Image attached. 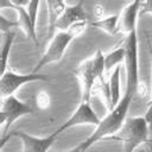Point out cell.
Here are the masks:
<instances>
[{"instance_id":"6da1fadb","label":"cell","mask_w":152,"mask_h":152,"mask_svg":"<svg viewBox=\"0 0 152 152\" xmlns=\"http://www.w3.org/2000/svg\"><path fill=\"white\" fill-rule=\"evenodd\" d=\"M132 100L133 97L127 94H124L121 96L119 103L113 109H110L109 113L103 119H101L100 124L95 127L94 132L86 140H83L84 145L88 148H90L95 142L114 135L121 128V126L126 120Z\"/></svg>"},{"instance_id":"7a4b0ae2","label":"cell","mask_w":152,"mask_h":152,"mask_svg":"<svg viewBox=\"0 0 152 152\" xmlns=\"http://www.w3.org/2000/svg\"><path fill=\"white\" fill-rule=\"evenodd\" d=\"M87 25H88V23L84 21V23L74 25L68 31H57L53 34V37L51 38L50 43L48 44L44 53L37 62L36 66L32 69V72L38 74V70H40L43 66L51 64V63L59 62L63 58L64 52L68 49V46L70 45V43L86 31Z\"/></svg>"},{"instance_id":"3957f363","label":"cell","mask_w":152,"mask_h":152,"mask_svg":"<svg viewBox=\"0 0 152 152\" xmlns=\"http://www.w3.org/2000/svg\"><path fill=\"white\" fill-rule=\"evenodd\" d=\"M74 72L81 83V101L90 102L96 81L104 75V55L97 50L93 56L81 62Z\"/></svg>"},{"instance_id":"277c9868","label":"cell","mask_w":152,"mask_h":152,"mask_svg":"<svg viewBox=\"0 0 152 152\" xmlns=\"http://www.w3.org/2000/svg\"><path fill=\"white\" fill-rule=\"evenodd\" d=\"M150 127L145 116H133L125 120L121 128L107 140L122 142L125 152H134L140 145L148 141Z\"/></svg>"},{"instance_id":"5b68a950","label":"cell","mask_w":152,"mask_h":152,"mask_svg":"<svg viewBox=\"0 0 152 152\" xmlns=\"http://www.w3.org/2000/svg\"><path fill=\"white\" fill-rule=\"evenodd\" d=\"M125 49V70H126V89L125 94L134 96L139 89V58H138V37L137 31L126 36Z\"/></svg>"},{"instance_id":"8992f818","label":"cell","mask_w":152,"mask_h":152,"mask_svg":"<svg viewBox=\"0 0 152 152\" xmlns=\"http://www.w3.org/2000/svg\"><path fill=\"white\" fill-rule=\"evenodd\" d=\"M33 108L30 103L24 102L19 100L15 95H11L8 97L2 99V104L0 109V116H1V125L4 126L2 129V137L8 134L10 127L20 118L33 114Z\"/></svg>"},{"instance_id":"52a82bcc","label":"cell","mask_w":152,"mask_h":152,"mask_svg":"<svg viewBox=\"0 0 152 152\" xmlns=\"http://www.w3.org/2000/svg\"><path fill=\"white\" fill-rule=\"evenodd\" d=\"M58 134L59 133L57 131H55L53 133L49 134L48 137H36V135L28 134L24 131L15 129L1 138V148L4 147V145L6 144V141L10 138L17 137L20 139V141L23 144L21 152H48L50 150V147L53 145V142L56 141Z\"/></svg>"},{"instance_id":"ba28073f","label":"cell","mask_w":152,"mask_h":152,"mask_svg":"<svg viewBox=\"0 0 152 152\" xmlns=\"http://www.w3.org/2000/svg\"><path fill=\"white\" fill-rule=\"evenodd\" d=\"M49 78L45 75L40 74H18L10 69H7L5 72L1 74L0 78V94L1 97H8L11 95H14V93L23 87L26 83L34 82V81H48Z\"/></svg>"},{"instance_id":"9c48e42d","label":"cell","mask_w":152,"mask_h":152,"mask_svg":"<svg viewBox=\"0 0 152 152\" xmlns=\"http://www.w3.org/2000/svg\"><path fill=\"white\" fill-rule=\"evenodd\" d=\"M100 121H101V119L96 115L90 102L81 101L80 104L77 106V108L66 119V121L64 124H62L56 131L58 133H62L65 129H69L71 127L80 126V125H93L96 127L100 124Z\"/></svg>"},{"instance_id":"30bf717a","label":"cell","mask_w":152,"mask_h":152,"mask_svg":"<svg viewBox=\"0 0 152 152\" xmlns=\"http://www.w3.org/2000/svg\"><path fill=\"white\" fill-rule=\"evenodd\" d=\"M140 1L128 2L118 14V33H124L128 36L129 33L137 31V21L139 17Z\"/></svg>"},{"instance_id":"8fae6325","label":"cell","mask_w":152,"mask_h":152,"mask_svg":"<svg viewBox=\"0 0 152 152\" xmlns=\"http://www.w3.org/2000/svg\"><path fill=\"white\" fill-rule=\"evenodd\" d=\"M87 21V14L82 6V2L75 5H66L62 15L56 23L55 30L57 31H68L76 24Z\"/></svg>"},{"instance_id":"7c38bea8","label":"cell","mask_w":152,"mask_h":152,"mask_svg":"<svg viewBox=\"0 0 152 152\" xmlns=\"http://www.w3.org/2000/svg\"><path fill=\"white\" fill-rule=\"evenodd\" d=\"M1 7L4 6H7V7H11L13 10H15L17 14H18V24H19V27L24 31V33L26 34V37L31 40H33V43L36 45H38V39H37V32H36V26L33 25L28 13H27V10L24 7V6H20V5H15L13 1H8V2H2L0 5Z\"/></svg>"},{"instance_id":"4fadbf2b","label":"cell","mask_w":152,"mask_h":152,"mask_svg":"<svg viewBox=\"0 0 152 152\" xmlns=\"http://www.w3.org/2000/svg\"><path fill=\"white\" fill-rule=\"evenodd\" d=\"M45 5L48 7V28H49V33H52L56 23L62 15L66 4L63 1H46Z\"/></svg>"},{"instance_id":"5bb4252c","label":"cell","mask_w":152,"mask_h":152,"mask_svg":"<svg viewBox=\"0 0 152 152\" xmlns=\"http://www.w3.org/2000/svg\"><path fill=\"white\" fill-rule=\"evenodd\" d=\"M124 61H125V49L122 45L104 53V74L109 72L110 70H114L116 66H120V64Z\"/></svg>"},{"instance_id":"9a60e30c","label":"cell","mask_w":152,"mask_h":152,"mask_svg":"<svg viewBox=\"0 0 152 152\" xmlns=\"http://www.w3.org/2000/svg\"><path fill=\"white\" fill-rule=\"evenodd\" d=\"M109 90H110V106L112 109L119 103L121 95H120V66H116L108 80Z\"/></svg>"},{"instance_id":"2e32d148","label":"cell","mask_w":152,"mask_h":152,"mask_svg":"<svg viewBox=\"0 0 152 152\" xmlns=\"http://www.w3.org/2000/svg\"><path fill=\"white\" fill-rule=\"evenodd\" d=\"M118 18H119L118 14L109 15V17H102L101 19H97L90 23V25L104 31L106 33L110 36H115L118 34Z\"/></svg>"},{"instance_id":"e0dca14e","label":"cell","mask_w":152,"mask_h":152,"mask_svg":"<svg viewBox=\"0 0 152 152\" xmlns=\"http://www.w3.org/2000/svg\"><path fill=\"white\" fill-rule=\"evenodd\" d=\"M14 37H15L14 31L4 33V42H2V49H1V74L7 70V61L10 57V51H11V46L13 44Z\"/></svg>"},{"instance_id":"ac0fdd59","label":"cell","mask_w":152,"mask_h":152,"mask_svg":"<svg viewBox=\"0 0 152 152\" xmlns=\"http://www.w3.org/2000/svg\"><path fill=\"white\" fill-rule=\"evenodd\" d=\"M14 27H19L18 21L8 20L2 13H0V28H1L2 34L4 33H7V32H11L12 28H14Z\"/></svg>"},{"instance_id":"d6986e66","label":"cell","mask_w":152,"mask_h":152,"mask_svg":"<svg viewBox=\"0 0 152 152\" xmlns=\"http://www.w3.org/2000/svg\"><path fill=\"white\" fill-rule=\"evenodd\" d=\"M25 8L27 10L30 18H31L33 25L36 26L37 25V15H38V11H39L38 10L39 8V1H28Z\"/></svg>"},{"instance_id":"ffe728a7","label":"cell","mask_w":152,"mask_h":152,"mask_svg":"<svg viewBox=\"0 0 152 152\" xmlns=\"http://www.w3.org/2000/svg\"><path fill=\"white\" fill-rule=\"evenodd\" d=\"M36 102H37V106L40 109H46L50 106V95L46 91H39L37 94Z\"/></svg>"},{"instance_id":"44dd1931","label":"cell","mask_w":152,"mask_h":152,"mask_svg":"<svg viewBox=\"0 0 152 152\" xmlns=\"http://www.w3.org/2000/svg\"><path fill=\"white\" fill-rule=\"evenodd\" d=\"M144 14H152V0L147 1H140V10H139V17Z\"/></svg>"},{"instance_id":"7402d4cb","label":"cell","mask_w":152,"mask_h":152,"mask_svg":"<svg viewBox=\"0 0 152 152\" xmlns=\"http://www.w3.org/2000/svg\"><path fill=\"white\" fill-rule=\"evenodd\" d=\"M87 150H88V147L84 145V142H83V141H81L78 145L74 146L72 148L66 150V151H62V152H86Z\"/></svg>"},{"instance_id":"603a6c76","label":"cell","mask_w":152,"mask_h":152,"mask_svg":"<svg viewBox=\"0 0 152 152\" xmlns=\"http://www.w3.org/2000/svg\"><path fill=\"white\" fill-rule=\"evenodd\" d=\"M103 13H104V10H103V7L101 6V4H97V5L95 6V14H96L97 19H101Z\"/></svg>"},{"instance_id":"cb8c5ba5","label":"cell","mask_w":152,"mask_h":152,"mask_svg":"<svg viewBox=\"0 0 152 152\" xmlns=\"http://www.w3.org/2000/svg\"><path fill=\"white\" fill-rule=\"evenodd\" d=\"M147 48H148V52H150V57H151V75H152V48H151L150 39H147ZM151 97H152V76H151Z\"/></svg>"},{"instance_id":"d4e9b609","label":"cell","mask_w":152,"mask_h":152,"mask_svg":"<svg viewBox=\"0 0 152 152\" xmlns=\"http://www.w3.org/2000/svg\"><path fill=\"white\" fill-rule=\"evenodd\" d=\"M146 144H147V148H148V151L152 152V140H148Z\"/></svg>"},{"instance_id":"484cf974","label":"cell","mask_w":152,"mask_h":152,"mask_svg":"<svg viewBox=\"0 0 152 152\" xmlns=\"http://www.w3.org/2000/svg\"><path fill=\"white\" fill-rule=\"evenodd\" d=\"M146 152H150V151H148V148H147V150H146Z\"/></svg>"}]
</instances>
